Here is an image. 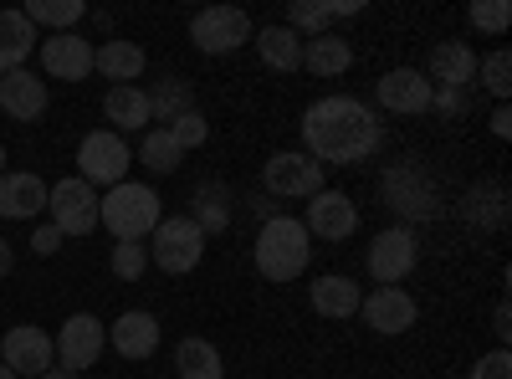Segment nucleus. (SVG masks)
<instances>
[{
    "label": "nucleus",
    "mask_w": 512,
    "mask_h": 379,
    "mask_svg": "<svg viewBox=\"0 0 512 379\" xmlns=\"http://www.w3.org/2000/svg\"><path fill=\"white\" fill-rule=\"evenodd\" d=\"M256 31H251V16L241 6H210L190 21V41L205 52V57H226L236 47H246Z\"/></svg>",
    "instance_id": "nucleus-6"
},
{
    "label": "nucleus",
    "mask_w": 512,
    "mask_h": 379,
    "mask_svg": "<svg viewBox=\"0 0 512 379\" xmlns=\"http://www.w3.org/2000/svg\"><path fill=\"white\" fill-rule=\"evenodd\" d=\"M175 369H180V379H226V369H221V349L210 344V339H180V349H175Z\"/></svg>",
    "instance_id": "nucleus-28"
},
{
    "label": "nucleus",
    "mask_w": 512,
    "mask_h": 379,
    "mask_svg": "<svg viewBox=\"0 0 512 379\" xmlns=\"http://www.w3.org/2000/svg\"><path fill=\"white\" fill-rule=\"evenodd\" d=\"M36 210H47V185L31 170H6L0 175V216L6 221H31Z\"/></svg>",
    "instance_id": "nucleus-19"
},
{
    "label": "nucleus",
    "mask_w": 512,
    "mask_h": 379,
    "mask_svg": "<svg viewBox=\"0 0 512 379\" xmlns=\"http://www.w3.org/2000/svg\"><path fill=\"white\" fill-rule=\"evenodd\" d=\"M364 6V0H338V6H328V16H354Z\"/></svg>",
    "instance_id": "nucleus-42"
},
{
    "label": "nucleus",
    "mask_w": 512,
    "mask_h": 379,
    "mask_svg": "<svg viewBox=\"0 0 512 379\" xmlns=\"http://www.w3.org/2000/svg\"><path fill=\"white\" fill-rule=\"evenodd\" d=\"M303 231H308V236H323V241H349V236L359 231V205H354L344 190H318V195L308 200Z\"/></svg>",
    "instance_id": "nucleus-12"
},
{
    "label": "nucleus",
    "mask_w": 512,
    "mask_h": 379,
    "mask_svg": "<svg viewBox=\"0 0 512 379\" xmlns=\"http://www.w3.org/2000/svg\"><path fill=\"white\" fill-rule=\"evenodd\" d=\"M205 134H210V129H205L200 108H190V113H180L175 123H169V139H175L180 149H200V144H205Z\"/></svg>",
    "instance_id": "nucleus-36"
},
{
    "label": "nucleus",
    "mask_w": 512,
    "mask_h": 379,
    "mask_svg": "<svg viewBox=\"0 0 512 379\" xmlns=\"http://www.w3.org/2000/svg\"><path fill=\"white\" fill-rule=\"evenodd\" d=\"M472 379H512V354L507 349H492L472 364Z\"/></svg>",
    "instance_id": "nucleus-37"
},
{
    "label": "nucleus",
    "mask_w": 512,
    "mask_h": 379,
    "mask_svg": "<svg viewBox=\"0 0 512 379\" xmlns=\"http://www.w3.org/2000/svg\"><path fill=\"white\" fill-rule=\"evenodd\" d=\"M52 359H57V344L41 333L36 323H21V328H11L6 333V344H0V364H6L16 379L21 374H31V379H41L52 369Z\"/></svg>",
    "instance_id": "nucleus-13"
},
{
    "label": "nucleus",
    "mask_w": 512,
    "mask_h": 379,
    "mask_svg": "<svg viewBox=\"0 0 512 379\" xmlns=\"http://www.w3.org/2000/svg\"><path fill=\"white\" fill-rule=\"evenodd\" d=\"M103 118L113 123V129H144V123L154 118L149 113V93L144 88H108V98H103Z\"/></svg>",
    "instance_id": "nucleus-26"
},
{
    "label": "nucleus",
    "mask_w": 512,
    "mask_h": 379,
    "mask_svg": "<svg viewBox=\"0 0 512 379\" xmlns=\"http://www.w3.org/2000/svg\"><path fill=\"white\" fill-rule=\"evenodd\" d=\"M303 144V154H313L318 164H359L384 144V123L369 103L333 93L303 113Z\"/></svg>",
    "instance_id": "nucleus-1"
},
{
    "label": "nucleus",
    "mask_w": 512,
    "mask_h": 379,
    "mask_svg": "<svg viewBox=\"0 0 512 379\" xmlns=\"http://www.w3.org/2000/svg\"><path fill=\"white\" fill-rule=\"evenodd\" d=\"M425 77H431V88L441 82L446 93H466L477 82V52L466 47V41H441V47L431 52V72Z\"/></svg>",
    "instance_id": "nucleus-18"
},
{
    "label": "nucleus",
    "mask_w": 512,
    "mask_h": 379,
    "mask_svg": "<svg viewBox=\"0 0 512 379\" xmlns=\"http://www.w3.org/2000/svg\"><path fill=\"white\" fill-rule=\"evenodd\" d=\"M313 236L303 231V221H292V216H267L262 231H256V272H262L267 282H292V277H303L308 267V246Z\"/></svg>",
    "instance_id": "nucleus-2"
},
{
    "label": "nucleus",
    "mask_w": 512,
    "mask_h": 379,
    "mask_svg": "<svg viewBox=\"0 0 512 379\" xmlns=\"http://www.w3.org/2000/svg\"><path fill=\"white\" fill-rule=\"evenodd\" d=\"M128 164H134V154H128V144L113 134V129H93L88 139L77 144V170L88 185H123L128 180Z\"/></svg>",
    "instance_id": "nucleus-7"
},
{
    "label": "nucleus",
    "mask_w": 512,
    "mask_h": 379,
    "mask_svg": "<svg viewBox=\"0 0 512 379\" xmlns=\"http://www.w3.org/2000/svg\"><path fill=\"white\" fill-rule=\"evenodd\" d=\"M431 108H441V113H451V118H456V113L466 108V98H461V93H446V88H441V93L431 98Z\"/></svg>",
    "instance_id": "nucleus-39"
},
{
    "label": "nucleus",
    "mask_w": 512,
    "mask_h": 379,
    "mask_svg": "<svg viewBox=\"0 0 512 379\" xmlns=\"http://www.w3.org/2000/svg\"><path fill=\"white\" fill-rule=\"evenodd\" d=\"M477 72H482V88L507 103V93H512V57L507 52H492L487 62H477Z\"/></svg>",
    "instance_id": "nucleus-33"
},
{
    "label": "nucleus",
    "mask_w": 512,
    "mask_h": 379,
    "mask_svg": "<svg viewBox=\"0 0 512 379\" xmlns=\"http://www.w3.org/2000/svg\"><path fill=\"white\" fill-rule=\"evenodd\" d=\"M190 205H195V216H190V221H195L205 236L231 226V195H226V185H216V180L195 185V190H190Z\"/></svg>",
    "instance_id": "nucleus-27"
},
{
    "label": "nucleus",
    "mask_w": 512,
    "mask_h": 379,
    "mask_svg": "<svg viewBox=\"0 0 512 379\" xmlns=\"http://www.w3.org/2000/svg\"><path fill=\"white\" fill-rule=\"evenodd\" d=\"M379 190H384V200H390V210H400L405 221H425V216H436V210H441V190H436L431 170L415 164V159L395 164Z\"/></svg>",
    "instance_id": "nucleus-5"
},
{
    "label": "nucleus",
    "mask_w": 512,
    "mask_h": 379,
    "mask_svg": "<svg viewBox=\"0 0 512 379\" xmlns=\"http://www.w3.org/2000/svg\"><path fill=\"white\" fill-rule=\"evenodd\" d=\"M159 205H164V200H159L149 185L123 180V185H113V190L98 200V226H108L118 241H144V236H154V226L164 221Z\"/></svg>",
    "instance_id": "nucleus-3"
},
{
    "label": "nucleus",
    "mask_w": 512,
    "mask_h": 379,
    "mask_svg": "<svg viewBox=\"0 0 512 379\" xmlns=\"http://www.w3.org/2000/svg\"><path fill=\"white\" fill-rule=\"evenodd\" d=\"M0 379H16V374H11V369H6V364H0Z\"/></svg>",
    "instance_id": "nucleus-46"
},
{
    "label": "nucleus",
    "mask_w": 512,
    "mask_h": 379,
    "mask_svg": "<svg viewBox=\"0 0 512 379\" xmlns=\"http://www.w3.org/2000/svg\"><path fill=\"white\" fill-rule=\"evenodd\" d=\"M328 0H292V6H287V31H297V36H303V41H313V36H323L328 31Z\"/></svg>",
    "instance_id": "nucleus-31"
},
{
    "label": "nucleus",
    "mask_w": 512,
    "mask_h": 379,
    "mask_svg": "<svg viewBox=\"0 0 512 379\" xmlns=\"http://www.w3.org/2000/svg\"><path fill=\"white\" fill-rule=\"evenodd\" d=\"M31 26H57V31H72L82 16H88V6L82 0H26V11H21Z\"/></svg>",
    "instance_id": "nucleus-29"
},
{
    "label": "nucleus",
    "mask_w": 512,
    "mask_h": 379,
    "mask_svg": "<svg viewBox=\"0 0 512 379\" xmlns=\"http://www.w3.org/2000/svg\"><path fill=\"white\" fill-rule=\"evenodd\" d=\"M251 41H256V52H262V62L272 72H297V67H303V36H297V31H287V26L272 21V26L256 31Z\"/></svg>",
    "instance_id": "nucleus-22"
},
{
    "label": "nucleus",
    "mask_w": 512,
    "mask_h": 379,
    "mask_svg": "<svg viewBox=\"0 0 512 379\" xmlns=\"http://www.w3.org/2000/svg\"><path fill=\"white\" fill-rule=\"evenodd\" d=\"M31 47H36V26L21 11H0V77L26 67Z\"/></svg>",
    "instance_id": "nucleus-25"
},
{
    "label": "nucleus",
    "mask_w": 512,
    "mask_h": 379,
    "mask_svg": "<svg viewBox=\"0 0 512 379\" xmlns=\"http://www.w3.org/2000/svg\"><path fill=\"white\" fill-rule=\"evenodd\" d=\"M262 185L272 195H287V200H313L323 190V164L303 149H287V154H272L267 170H262Z\"/></svg>",
    "instance_id": "nucleus-10"
},
{
    "label": "nucleus",
    "mask_w": 512,
    "mask_h": 379,
    "mask_svg": "<svg viewBox=\"0 0 512 379\" xmlns=\"http://www.w3.org/2000/svg\"><path fill=\"white\" fill-rule=\"evenodd\" d=\"M349 62H354L349 36L323 31V36L303 41V67H308V72H318V77H338V72H349Z\"/></svg>",
    "instance_id": "nucleus-24"
},
{
    "label": "nucleus",
    "mask_w": 512,
    "mask_h": 379,
    "mask_svg": "<svg viewBox=\"0 0 512 379\" xmlns=\"http://www.w3.org/2000/svg\"><path fill=\"white\" fill-rule=\"evenodd\" d=\"M308 298H313V308H318L323 318H354L359 303H364V298H359V282H354V277H338V272L318 277Z\"/></svg>",
    "instance_id": "nucleus-23"
},
{
    "label": "nucleus",
    "mask_w": 512,
    "mask_h": 379,
    "mask_svg": "<svg viewBox=\"0 0 512 379\" xmlns=\"http://www.w3.org/2000/svg\"><path fill=\"white\" fill-rule=\"evenodd\" d=\"M47 210H52V226L62 231V236H88V231H98V195H93V185L88 180H57L52 190H47Z\"/></svg>",
    "instance_id": "nucleus-8"
},
{
    "label": "nucleus",
    "mask_w": 512,
    "mask_h": 379,
    "mask_svg": "<svg viewBox=\"0 0 512 379\" xmlns=\"http://www.w3.org/2000/svg\"><path fill=\"white\" fill-rule=\"evenodd\" d=\"M507 333H512V328H507V303H497V339H502V344H507Z\"/></svg>",
    "instance_id": "nucleus-43"
},
{
    "label": "nucleus",
    "mask_w": 512,
    "mask_h": 379,
    "mask_svg": "<svg viewBox=\"0 0 512 379\" xmlns=\"http://www.w3.org/2000/svg\"><path fill=\"white\" fill-rule=\"evenodd\" d=\"M359 308H364V323H369L374 333H405V328H415V318H420L415 298H410V292H400V287H374Z\"/></svg>",
    "instance_id": "nucleus-17"
},
{
    "label": "nucleus",
    "mask_w": 512,
    "mask_h": 379,
    "mask_svg": "<svg viewBox=\"0 0 512 379\" xmlns=\"http://www.w3.org/2000/svg\"><path fill=\"white\" fill-rule=\"evenodd\" d=\"M195 108V98H190V82L185 77H164L159 88L149 93V113L159 118V123H175L180 113H190Z\"/></svg>",
    "instance_id": "nucleus-30"
},
{
    "label": "nucleus",
    "mask_w": 512,
    "mask_h": 379,
    "mask_svg": "<svg viewBox=\"0 0 512 379\" xmlns=\"http://www.w3.org/2000/svg\"><path fill=\"white\" fill-rule=\"evenodd\" d=\"M431 98H436V88L420 67H395V72L379 77V103L390 113H425Z\"/></svg>",
    "instance_id": "nucleus-15"
},
{
    "label": "nucleus",
    "mask_w": 512,
    "mask_h": 379,
    "mask_svg": "<svg viewBox=\"0 0 512 379\" xmlns=\"http://www.w3.org/2000/svg\"><path fill=\"white\" fill-rule=\"evenodd\" d=\"M415 262H420V241L410 226H390L369 241V277L384 287H400L415 272Z\"/></svg>",
    "instance_id": "nucleus-9"
},
{
    "label": "nucleus",
    "mask_w": 512,
    "mask_h": 379,
    "mask_svg": "<svg viewBox=\"0 0 512 379\" xmlns=\"http://www.w3.org/2000/svg\"><path fill=\"white\" fill-rule=\"evenodd\" d=\"M139 154H144V164H149L154 175H175V170H180V159H185V149L169 139V129H154V134L144 139Z\"/></svg>",
    "instance_id": "nucleus-32"
},
{
    "label": "nucleus",
    "mask_w": 512,
    "mask_h": 379,
    "mask_svg": "<svg viewBox=\"0 0 512 379\" xmlns=\"http://www.w3.org/2000/svg\"><path fill=\"white\" fill-rule=\"evenodd\" d=\"M113 354H123V359H149L154 349H159V318L154 313H123L118 323H113Z\"/></svg>",
    "instance_id": "nucleus-20"
},
{
    "label": "nucleus",
    "mask_w": 512,
    "mask_h": 379,
    "mask_svg": "<svg viewBox=\"0 0 512 379\" xmlns=\"http://www.w3.org/2000/svg\"><path fill=\"white\" fill-rule=\"evenodd\" d=\"M466 16H472V26H482V31L502 36V31H507V21H512V6H507V0H477V6L466 11Z\"/></svg>",
    "instance_id": "nucleus-35"
},
{
    "label": "nucleus",
    "mask_w": 512,
    "mask_h": 379,
    "mask_svg": "<svg viewBox=\"0 0 512 379\" xmlns=\"http://www.w3.org/2000/svg\"><path fill=\"white\" fill-rule=\"evenodd\" d=\"M144 267H149V246H144V241H118V246H113V272H118L123 282H139Z\"/></svg>",
    "instance_id": "nucleus-34"
},
{
    "label": "nucleus",
    "mask_w": 512,
    "mask_h": 379,
    "mask_svg": "<svg viewBox=\"0 0 512 379\" xmlns=\"http://www.w3.org/2000/svg\"><path fill=\"white\" fill-rule=\"evenodd\" d=\"M41 67H47V77L82 82L93 72V41H82L77 31H57V36L41 41Z\"/></svg>",
    "instance_id": "nucleus-14"
},
{
    "label": "nucleus",
    "mask_w": 512,
    "mask_h": 379,
    "mask_svg": "<svg viewBox=\"0 0 512 379\" xmlns=\"http://www.w3.org/2000/svg\"><path fill=\"white\" fill-rule=\"evenodd\" d=\"M144 67H149V57L139 41H103V47H93V72H103L118 88H128Z\"/></svg>",
    "instance_id": "nucleus-21"
},
{
    "label": "nucleus",
    "mask_w": 512,
    "mask_h": 379,
    "mask_svg": "<svg viewBox=\"0 0 512 379\" xmlns=\"http://www.w3.org/2000/svg\"><path fill=\"white\" fill-rule=\"evenodd\" d=\"M57 246H62V231H57V226H41V231L31 236V251H36V257H52Z\"/></svg>",
    "instance_id": "nucleus-38"
},
{
    "label": "nucleus",
    "mask_w": 512,
    "mask_h": 379,
    "mask_svg": "<svg viewBox=\"0 0 512 379\" xmlns=\"http://www.w3.org/2000/svg\"><path fill=\"white\" fill-rule=\"evenodd\" d=\"M41 379H82V374H72V369H57V364H52V369L41 374Z\"/></svg>",
    "instance_id": "nucleus-44"
},
{
    "label": "nucleus",
    "mask_w": 512,
    "mask_h": 379,
    "mask_svg": "<svg viewBox=\"0 0 512 379\" xmlns=\"http://www.w3.org/2000/svg\"><path fill=\"white\" fill-rule=\"evenodd\" d=\"M492 134H497V139H507V134H512V113H507V108H497V113H492Z\"/></svg>",
    "instance_id": "nucleus-40"
},
{
    "label": "nucleus",
    "mask_w": 512,
    "mask_h": 379,
    "mask_svg": "<svg viewBox=\"0 0 512 379\" xmlns=\"http://www.w3.org/2000/svg\"><path fill=\"white\" fill-rule=\"evenodd\" d=\"M0 175H6V144H0Z\"/></svg>",
    "instance_id": "nucleus-45"
},
{
    "label": "nucleus",
    "mask_w": 512,
    "mask_h": 379,
    "mask_svg": "<svg viewBox=\"0 0 512 379\" xmlns=\"http://www.w3.org/2000/svg\"><path fill=\"white\" fill-rule=\"evenodd\" d=\"M0 113H11L16 123H31L47 113V82H41L31 67H16L0 77Z\"/></svg>",
    "instance_id": "nucleus-16"
},
{
    "label": "nucleus",
    "mask_w": 512,
    "mask_h": 379,
    "mask_svg": "<svg viewBox=\"0 0 512 379\" xmlns=\"http://www.w3.org/2000/svg\"><path fill=\"white\" fill-rule=\"evenodd\" d=\"M11 267H16V257H11V241H6V236H0V277H6Z\"/></svg>",
    "instance_id": "nucleus-41"
},
{
    "label": "nucleus",
    "mask_w": 512,
    "mask_h": 379,
    "mask_svg": "<svg viewBox=\"0 0 512 379\" xmlns=\"http://www.w3.org/2000/svg\"><path fill=\"white\" fill-rule=\"evenodd\" d=\"M149 257H154V267L169 272V277L195 272L200 257H205V231H200L190 216H169V221H159L154 236H149Z\"/></svg>",
    "instance_id": "nucleus-4"
},
{
    "label": "nucleus",
    "mask_w": 512,
    "mask_h": 379,
    "mask_svg": "<svg viewBox=\"0 0 512 379\" xmlns=\"http://www.w3.org/2000/svg\"><path fill=\"white\" fill-rule=\"evenodd\" d=\"M103 349H108V328H103L93 313H72V318L62 323V333H57V359H62V369H72V374L93 369V364L103 359Z\"/></svg>",
    "instance_id": "nucleus-11"
}]
</instances>
